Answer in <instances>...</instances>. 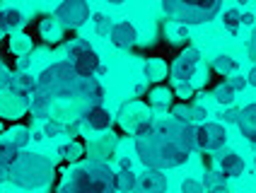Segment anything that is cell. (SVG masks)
<instances>
[{
    "label": "cell",
    "mask_w": 256,
    "mask_h": 193,
    "mask_svg": "<svg viewBox=\"0 0 256 193\" xmlns=\"http://www.w3.org/2000/svg\"><path fill=\"white\" fill-rule=\"evenodd\" d=\"M246 82L252 84V87H256V66L249 70V75H246Z\"/></svg>",
    "instance_id": "obj_42"
},
{
    "label": "cell",
    "mask_w": 256,
    "mask_h": 193,
    "mask_svg": "<svg viewBox=\"0 0 256 193\" xmlns=\"http://www.w3.org/2000/svg\"><path fill=\"white\" fill-rule=\"evenodd\" d=\"M68 56H70V63L75 72L80 75V78H94L97 75V70H100V58L97 54L90 48V44L85 39H78V42H72L68 46Z\"/></svg>",
    "instance_id": "obj_6"
},
{
    "label": "cell",
    "mask_w": 256,
    "mask_h": 193,
    "mask_svg": "<svg viewBox=\"0 0 256 193\" xmlns=\"http://www.w3.org/2000/svg\"><path fill=\"white\" fill-rule=\"evenodd\" d=\"M203 184L196 179H184L182 181V193H203Z\"/></svg>",
    "instance_id": "obj_35"
},
{
    "label": "cell",
    "mask_w": 256,
    "mask_h": 193,
    "mask_svg": "<svg viewBox=\"0 0 256 193\" xmlns=\"http://www.w3.org/2000/svg\"><path fill=\"white\" fill-rule=\"evenodd\" d=\"M228 176L225 174H220V172H206L203 174V188H206V193H230L228 191Z\"/></svg>",
    "instance_id": "obj_21"
},
{
    "label": "cell",
    "mask_w": 256,
    "mask_h": 193,
    "mask_svg": "<svg viewBox=\"0 0 256 193\" xmlns=\"http://www.w3.org/2000/svg\"><path fill=\"white\" fill-rule=\"evenodd\" d=\"M106 2H114V5H121V2H126V0H106Z\"/></svg>",
    "instance_id": "obj_45"
},
{
    "label": "cell",
    "mask_w": 256,
    "mask_h": 193,
    "mask_svg": "<svg viewBox=\"0 0 256 193\" xmlns=\"http://www.w3.org/2000/svg\"><path fill=\"white\" fill-rule=\"evenodd\" d=\"M228 84L232 87V90H234V92H242V90L249 82H246V78H244V75H232V78L228 80Z\"/></svg>",
    "instance_id": "obj_36"
},
{
    "label": "cell",
    "mask_w": 256,
    "mask_h": 193,
    "mask_svg": "<svg viewBox=\"0 0 256 193\" xmlns=\"http://www.w3.org/2000/svg\"><path fill=\"white\" fill-rule=\"evenodd\" d=\"M36 90H39V78H32L29 72H20V92L24 96H29Z\"/></svg>",
    "instance_id": "obj_33"
},
{
    "label": "cell",
    "mask_w": 256,
    "mask_h": 193,
    "mask_svg": "<svg viewBox=\"0 0 256 193\" xmlns=\"http://www.w3.org/2000/svg\"><path fill=\"white\" fill-rule=\"evenodd\" d=\"M218 166H220V174H225V176H242L244 174V160L237 154V152H225V154H220Z\"/></svg>",
    "instance_id": "obj_17"
},
{
    "label": "cell",
    "mask_w": 256,
    "mask_h": 193,
    "mask_svg": "<svg viewBox=\"0 0 256 193\" xmlns=\"http://www.w3.org/2000/svg\"><path fill=\"white\" fill-rule=\"evenodd\" d=\"M48 104H51V99L44 94L42 90H36V92H32V94L27 96L29 114L36 116V118H46V116H48Z\"/></svg>",
    "instance_id": "obj_20"
},
{
    "label": "cell",
    "mask_w": 256,
    "mask_h": 193,
    "mask_svg": "<svg viewBox=\"0 0 256 193\" xmlns=\"http://www.w3.org/2000/svg\"><path fill=\"white\" fill-rule=\"evenodd\" d=\"M82 80L85 78H80L75 72L70 60H60V63H54L46 70H42L39 90L48 99H70V96H78Z\"/></svg>",
    "instance_id": "obj_2"
},
{
    "label": "cell",
    "mask_w": 256,
    "mask_h": 193,
    "mask_svg": "<svg viewBox=\"0 0 256 193\" xmlns=\"http://www.w3.org/2000/svg\"><path fill=\"white\" fill-rule=\"evenodd\" d=\"M75 99H80V102H85L87 106H97L102 104V99H104V90H102V84L97 78H85L82 84H80V92Z\"/></svg>",
    "instance_id": "obj_14"
},
{
    "label": "cell",
    "mask_w": 256,
    "mask_h": 193,
    "mask_svg": "<svg viewBox=\"0 0 256 193\" xmlns=\"http://www.w3.org/2000/svg\"><path fill=\"white\" fill-rule=\"evenodd\" d=\"M51 179H54V164L42 154L22 152L20 160L10 166V181L17 188H27V191L44 188Z\"/></svg>",
    "instance_id": "obj_3"
},
{
    "label": "cell",
    "mask_w": 256,
    "mask_h": 193,
    "mask_svg": "<svg viewBox=\"0 0 256 193\" xmlns=\"http://www.w3.org/2000/svg\"><path fill=\"white\" fill-rule=\"evenodd\" d=\"M82 124H87L90 128H94V130H106L112 126V114L104 109L102 104L85 106V111H82Z\"/></svg>",
    "instance_id": "obj_15"
},
{
    "label": "cell",
    "mask_w": 256,
    "mask_h": 193,
    "mask_svg": "<svg viewBox=\"0 0 256 193\" xmlns=\"http://www.w3.org/2000/svg\"><path fill=\"white\" fill-rule=\"evenodd\" d=\"M136 193H167V174L164 169H150L138 176V188Z\"/></svg>",
    "instance_id": "obj_12"
},
{
    "label": "cell",
    "mask_w": 256,
    "mask_h": 193,
    "mask_svg": "<svg viewBox=\"0 0 256 193\" xmlns=\"http://www.w3.org/2000/svg\"><path fill=\"white\" fill-rule=\"evenodd\" d=\"M10 51L14 56H27L32 51V39H29L27 34H17L10 39Z\"/></svg>",
    "instance_id": "obj_30"
},
{
    "label": "cell",
    "mask_w": 256,
    "mask_h": 193,
    "mask_svg": "<svg viewBox=\"0 0 256 193\" xmlns=\"http://www.w3.org/2000/svg\"><path fill=\"white\" fill-rule=\"evenodd\" d=\"M109 39L118 48H130L136 44V27L130 22H116L109 29Z\"/></svg>",
    "instance_id": "obj_13"
},
{
    "label": "cell",
    "mask_w": 256,
    "mask_h": 193,
    "mask_svg": "<svg viewBox=\"0 0 256 193\" xmlns=\"http://www.w3.org/2000/svg\"><path fill=\"white\" fill-rule=\"evenodd\" d=\"M58 193H116V191H106V188L97 186L94 181L90 179L85 166H78V169L70 172V176L63 181V186H60Z\"/></svg>",
    "instance_id": "obj_10"
},
{
    "label": "cell",
    "mask_w": 256,
    "mask_h": 193,
    "mask_svg": "<svg viewBox=\"0 0 256 193\" xmlns=\"http://www.w3.org/2000/svg\"><path fill=\"white\" fill-rule=\"evenodd\" d=\"M210 68H213V72H218V75L230 78V75H234V72H237V60H234L232 56H228V54H220V56H215L213 58Z\"/></svg>",
    "instance_id": "obj_23"
},
{
    "label": "cell",
    "mask_w": 256,
    "mask_h": 193,
    "mask_svg": "<svg viewBox=\"0 0 256 193\" xmlns=\"http://www.w3.org/2000/svg\"><path fill=\"white\" fill-rule=\"evenodd\" d=\"M222 0H162L164 12L182 24H200L220 12Z\"/></svg>",
    "instance_id": "obj_4"
},
{
    "label": "cell",
    "mask_w": 256,
    "mask_h": 193,
    "mask_svg": "<svg viewBox=\"0 0 256 193\" xmlns=\"http://www.w3.org/2000/svg\"><path fill=\"white\" fill-rule=\"evenodd\" d=\"M2 70H5V68H2V66H0V75H2Z\"/></svg>",
    "instance_id": "obj_48"
},
{
    "label": "cell",
    "mask_w": 256,
    "mask_h": 193,
    "mask_svg": "<svg viewBox=\"0 0 256 193\" xmlns=\"http://www.w3.org/2000/svg\"><path fill=\"white\" fill-rule=\"evenodd\" d=\"M20 154H22V150H20V148H14L10 140H0V164L12 166L14 162L20 160Z\"/></svg>",
    "instance_id": "obj_27"
},
{
    "label": "cell",
    "mask_w": 256,
    "mask_h": 193,
    "mask_svg": "<svg viewBox=\"0 0 256 193\" xmlns=\"http://www.w3.org/2000/svg\"><path fill=\"white\" fill-rule=\"evenodd\" d=\"M136 152L142 164L150 169H172V166H182L188 160V152L176 148L157 128H152L150 133L136 136Z\"/></svg>",
    "instance_id": "obj_1"
},
{
    "label": "cell",
    "mask_w": 256,
    "mask_h": 193,
    "mask_svg": "<svg viewBox=\"0 0 256 193\" xmlns=\"http://www.w3.org/2000/svg\"><path fill=\"white\" fill-rule=\"evenodd\" d=\"M78 128H80V124H68L63 130H66L68 136H78Z\"/></svg>",
    "instance_id": "obj_41"
},
{
    "label": "cell",
    "mask_w": 256,
    "mask_h": 193,
    "mask_svg": "<svg viewBox=\"0 0 256 193\" xmlns=\"http://www.w3.org/2000/svg\"><path fill=\"white\" fill-rule=\"evenodd\" d=\"M121 169H130V160H121Z\"/></svg>",
    "instance_id": "obj_44"
},
{
    "label": "cell",
    "mask_w": 256,
    "mask_h": 193,
    "mask_svg": "<svg viewBox=\"0 0 256 193\" xmlns=\"http://www.w3.org/2000/svg\"><path fill=\"white\" fill-rule=\"evenodd\" d=\"M198 63H200L198 51L196 48H184L182 54L176 56V60L172 63V68H170V78L174 80V84L188 82L194 78L196 68H198Z\"/></svg>",
    "instance_id": "obj_9"
},
{
    "label": "cell",
    "mask_w": 256,
    "mask_h": 193,
    "mask_svg": "<svg viewBox=\"0 0 256 193\" xmlns=\"http://www.w3.org/2000/svg\"><path fill=\"white\" fill-rule=\"evenodd\" d=\"M54 17L63 29H78L90 20V5L87 0H63L54 10Z\"/></svg>",
    "instance_id": "obj_7"
},
{
    "label": "cell",
    "mask_w": 256,
    "mask_h": 193,
    "mask_svg": "<svg viewBox=\"0 0 256 193\" xmlns=\"http://www.w3.org/2000/svg\"><path fill=\"white\" fill-rule=\"evenodd\" d=\"M2 34H5V32H2V29H0V39H2Z\"/></svg>",
    "instance_id": "obj_47"
},
{
    "label": "cell",
    "mask_w": 256,
    "mask_h": 193,
    "mask_svg": "<svg viewBox=\"0 0 256 193\" xmlns=\"http://www.w3.org/2000/svg\"><path fill=\"white\" fill-rule=\"evenodd\" d=\"M145 75H148V80L160 82L162 78H167V63H164L162 58H150V60L145 63Z\"/></svg>",
    "instance_id": "obj_25"
},
{
    "label": "cell",
    "mask_w": 256,
    "mask_h": 193,
    "mask_svg": "<svg viewBox=\"0 0 256 193\" xmlns=\"http://www.w3.org/2000/svg\"><path fill=\"white\" fill-rule=\"evenodd\" d=\"M0 133H2V118H0Z\"/></svg>",
    "instance_id": "obj_46"
},
{
    "label": "cell",
    "mask_w": 256,
    "mask_h": 193,
    "mask_svg": "<svg viewBox=\"0 0 256 193\" xmlns=\"http://www.w3.org/2000/svg\"><path fill=\"white\" fill-rule=\"evenodd\" d=\"M138 188V174L133 169L116 172V193H136Z\"/></svg>",
    "instance_id": "obj_22"
},
{
    "label": "cell",
    "mask_w": 256,
    "mask_h": 193,
    "mask_svg": "<svg viewBox=\"0 0 256 193\" xmlns=\"http://www.w3.org/2000/svg\"><path fill=\"white\" fill-rule=\"evenodd\" d=\"M22 14L12 10V8H8V10H0V29L2 32H14V29L22 27Z\"/></svg>",
    "instance_id": "obj_24"
},
{
    "label": "cell",
    "mask_w": 256,
    "mask_h": 193,
    "mask_svg": "<svg viewBox=\"0 0 256 193\" xmlns=\"http://www.w3.org/2000/svg\"><path fill=\"white\" fill-rule=\"evenodd\" d=\"M148 102H150V106H155V109H167V106H172V102H174V90L167 87V84H157V87L150 90Z\"/></svg>",
    "instance_id": "obj_19"
},
{
    "label": "cell",
    "mask_w": 256,
    "mask_h": 193,
    "mask_svg": "<svg viewBox=\"0 0 256 193\" xmlns=\"http://www.w3.org/2000/svg\"><path fill=\"white\" fill-rule=\"evenodd\" d=\"M225 142H228V130L222 128V124L206 121V124L196 126V145H198V150L218 152L225 148Z\"/></svg>",
    "instance_id": "obj_8"
},
{
    "label": "cell",
    "mask_w": 256,
    "mask_h": 193,
    "mask_svg": "<svg viewBox=\"0 0 256 193\" xmlns=\"http://www.w3.org/2000/svg\"><path fill=\"white\" fill-rule=\"evenodd\" d=\"M237 128L246 140L256 145V104H246L237 116Z\"/></svg>",
    "instance_id": "obj_16"
},
{
    "label": "cell",
    "mask_w": 256,
    "mask_h": 193,
    "mask_svg": "<svg viewBox=\"0 0 256 193\" xmlns=\"http://www.w3.org/2000/svg\"><path fill=\"white\" fill-rule=\"evenodd\" d=\"M237 116H240V111H237V109H225V111H222L225 124H237Z\"/></svg>",
    "instance_id": "obj_38"
},
{
    "label": "cell",
    "mask_w": 256,
    "mask_h": 193,
    "mask_svg": "<svg viewBox=\"0 0 256 193\" xmlns=\"http://www.w3.org/2000/svg\"><path fill=\"white\" fill-rule=\"evenodd\" d=\"M234 94H237V92H234V90H232L228 82H220L213 90V99L218 102V104H225V106L234 102Z\"/></svg>",
    "instance_id": "obj_32"
},
{
    "label": "cell",
    "mask_w": 256,
    "mask_h": 193,
    "mask_svg": "<svg viewBox=\"0 0 256 193\" xmlns=\"http://www.w3.org/2000/svg\"><path fill=\"white\" fill-rule=\"evenodd\" d=\"M172 116L179 118V121H184V124L196 126V121H194V104H186V102L174 104V106H172Z\"/></svg>",
    "instance_id": "obj_28"
},
{
    "label": "cell",
    "mask_w": 256,
    "mask_h": 193,
    "mask_svg": "<svg viewBox=\"0 0 256 193\" xmlns=\"http://www.w3.org/2000/svg\"><path fill=\"white\" fill-rule=\"evenodd\" d=\"M63 128H66V126L60 124V121L51 118V121H46V124H44V136H48V138H56V136H60V133H63Z\"/></svg>",
    "instance_id": "obj_34"
},
{
    "label": "cell",
    "mask_w": 256,
    "mask_h": 193,
    "mask_svg": "<svg viewBox=\"0 0 256 193\" xmlns=\"http://www.w3.org/2000/svg\"><path fill=\"white\" fill-rule=\"evenodd\" d=\"M10 181V166L0 164V184H8Z\"/></svg>",
    "instance_id": "obj_40"
},
{
    "label": "cell",
    "mask_w": 256,
    "mask_h": 193,
    "mask_svg": "<svg viewBox=\"0 0 256 193\" xmlns=\"http://www.w3.org/2000/svg\"><path fill=\"white\" fill-rule=\"evenodd\" d=\"M82 154H85V148H82L80 142H75V140L60 148V157H63L66 162H78V160H82Z\"/></svg>",
    "instance_id": "obj_31"
},
{
    "label": "cell",
    "mask_w": 256,
    "mask_h": 193,
    "mask_svg": "<svg viewBox=\"0 0 256 193\" xmlns=\"http://www.w3.org/2000/svg\"><path fill=\"white\" fill-rule=\"evenodd\" d=\"M155 128L164 136L167 140H172L176 148H182L184 152H191L198 150V145H196V126L191 124H184V121H179V118H162V121H155Z\"/></svg>",
    "instance_id": "obj_5"
},
{
    "label": "cell",
    "mask_w": 256,
    "mask_h": 193,
    "mask_svg": "<svg viewBox=\"0 0 256 193\" xmlns=\"http://www.w3.org/2000/svg\"><path fill=\"white\" fill-rule=\"evenodd\" d=\"M176 94L182 96V99H186V96H191V87H188L186 82H179V84H176Z\"/></svg>",
    "instance_id": "obj_39"
},
{
    "label": "cell",
    "mask_w": 256,
    "mask_h": 193,
    "mask_svg": "<svg viewBox=\"0 0 256 193\" xmlns=\"http://www.w3.org/2000/svg\"><path fill=\"white\" fill-rule=\"evenodd\" d=\"M27 111V96L22 92H2L0 90V118L2 121H17Z\"/></svg>",
    "instance_id": "obj_11"
},
{
    "label": "cell",
    "mask_w": 256,
    "mask_h": 193,
    "mask_svg": "<svg viewBox=\"0 0 256 193\" xmlns=\"http://www.w3.org/2000/svg\"><path fill=\"white\" fill-rule=\"evenodd\" d=\"M8 140L12 142L14 148L24 150L29 142H32V133H29V128H24V126H14V128L8 130Z\"/></svg>",
    "instance_id": "obj_26"
},
{
    "label": "cell",
    "mask_w": 256,
    "mask_h": 193,
    "mask_svg": "<svg viewBox=\"0 0 256 193\" xmlns=\"http://www.w3.org/2000/svg\"><path fill=\"white\" fill-rule=\"evenodd\" d=\"M222 24L230 34H240V27H242V12L240 10H225L222 14Z\"/></svg>",
    "instance_id": "obj_29"
},
{
    "label": "cell",
    "mask_w": 256,
    "mask_h": 193,
    "mask_svg": "<svg viewBox=\"0 0 256 193\" xmlns=\"http://www.w3.org/2000/svg\"><path fill=\"white\" fill-rule=\"evenodd\" d=\"M63 32L66 29L60 27V22H58L56 17H44L42 22H39V34H42L44 42L48 44H56L63 39Z\"/></svg>",
    "instance_id": "obj_18"
},
{
    "label": "cell",
    "mask_w": 256,
    "mask_h": 193,
    "mask_svg": "<svg viewBox=\"0 0 256 193\" xmlns=\"http://www.w3.org/2000/svg\"><path fill=\"white\" fill-rule=\"evenodd\" d=\"M242 24H256V22H254V14H252V12L242 14Z\"/></svg>",
    "instance_id": "obj_43"
},
{
    "label": "cell",
    "mask_w": 256,
    "mask_h": 193,
    "mask_svg": "<svg viewBox=\"0 0 256 193\" xmlns=\"http://www.w3.org/2000/svg\"><path fill=\"white\" fill-rule=\"evenodd\" d=\"M92 22H94V27H97V32H100V34H109V20H106V17H104V14H94V20H92Z\"/></svg>",
    "instance_id": "obj_37"
}]
</instances>
